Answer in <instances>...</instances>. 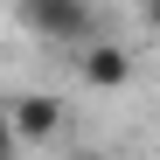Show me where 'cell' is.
Wrapping results in <instances>:
<instances>
[{
	"label": "cell",
	"mask_w": 160,
	"mask_h": 160,
	"mask_svg": "<svg viewBox=\"0 0 160 160\" xmlns=\"http://www.w3.org/2000/svg\"><path fill=\"white\" fill-rule=\"evenodd\" d=\"M70 160H104V153H70Z\"/></svg>",
	"instance_id": "cell-5"
},
{
	"label": "cell",
	"mask_w": 160,
	"mask_h": 160,
	"mask_svg": "<svg viewBox=\"0 0 160 160\" xmlns=\"http://www.w3.org/2000/svg\"><path fill=\"white\" fill-rule=\"evenodd\" d=\"M139 14H146V28L160 35V0H139Z\"/></svg>",
	"instance_id": "cell-4"
},
{
	"label": "cell",
	"mask_w": 160,
	"mask_h": 160,
	"mask_svg": "<svg viewBox=\"0 0 160 160\" xmlns=\"http://www.w3.org/2000/svg\"><path fill=\"white\" fill-rule=\"evenodd\" d=\"M7 125H14V146H42V139H56V132L70 125V112H63L56 91H21L7 104Z\"/></svg>",
	"instance_id": "cell-2"
},
{
	"label": "cell",
	"mask_w": 160,
	"mask_h": 160,
	"mask_svg": "<svg viewBox=\"0 0 160 160\" xmlns=\"http://www.w3.org/2000/svg\"><path fill=\"white\" fill-rule=\"evenodd\" d=\"M21 28L63 49H84L98 42V14H91V0H21Z\"/></svg>",
	"instance_id": "cell-1"
},
{
	"label": "cell",
	"mask_w": 160,
	"mask_h": 160,
	"mask_svg": "<svg viewBox=\"0 0 160 160\" xmlns=\"http://www.w3.org/2000/svg\"><path fill=\"white\" fill-rule=\"evenodd\" d=\"M77 70H84L91 91H125V84H132V56H125L112 35H98V42L77 49Z\"/></svg>",
	"instance_id": "cell-3"
}]
</instances>
